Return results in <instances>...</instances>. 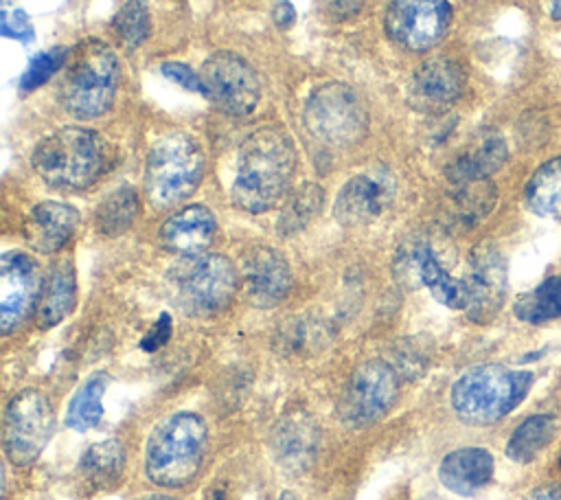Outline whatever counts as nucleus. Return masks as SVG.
<instances>
[{"mask_svg":"<svg viewBox=\"0 0 561 500\" xmlns=\"http://www.w3.org/2000/svg\"><path fill=\"white\" fill-rule=\"evenodd\" d=\"M296 149L278 127H259L243 140L230 186L234 206L267 213L287 195L296 173Z\"/></svg>","mask_w":561,"mask_h":500,"instance_id":"nucleus-1","label":"nucleus"},{"mask_svg":"<svg viewBox=\"0 0 561 500\" xmlns=\"http://www.w3.org/2000/svg\"><path fill=\"white\" fill-rule=\"evenodd\" d=\"M208 430L199 414L182 410L158 421L145 450V469L160 487H184L202 469Z\"/></svg>","mask_w":561,"mask_h":500,"instance_id":"nucleus-2","label":"nucleus"},{"mask_svg":"<svg viewBox=\"0 0 561 500\" xmlns=\"http://www.w3.org/2000/svg\"><path fill=\"white\" fill-rule=\"evenodd\" d=\"M31 162L46 184L79 191L94 184L105 171L107 145L92 129L64 127L35 145Z\"/></svg>","mask_w":561,"mask_h":500,"instance_id":"nucleus-3","label":"nucleus"},{"mask_svg":"<svg viewBox=\"0 0 561 500\" xmlns=\"http://www.w3.org/2000/svg\"><path fill=\"white\" fill-rule=\"evenodd\" d=\"M533 373L500 364L465 371L451 386L454 412L471 425H489L515 410L533 386Z\"/></svg>","mask_w":561,"mask_h":500,"instance_id":"nucleus-4","label":"nucleus"},{"mask_svg":"<svg viewBox=\"0 0 561 500\" xmlns=\"http://www.w3.org/2000/svg\"><path fill=\"white\" fill-rule=\"evenodd\" d=\"M121 68L116 55L107 44L88 39L75 48L59 88V101L75 118H99L112 107Z\"/></svg>","mask_w":561,"mask_h":500,"instance_id":"nucleus-5","label":"nucleus"},{"mask_svg":"<svg viewBox=\"0 0 561 500\" xmlns=\"http://www.w3.org/2000/svg\"><path fill=\"white\" fill-rule=\"evenodd\" d=\"M204 178V151L184 132L158 138L147 156L145 193L156 208H171L195 193Z\"/></svg>","mask_w":561,"mask_h":500,"instance_id":"nucleus-6","label":"nucleus"},{"mask_svg":"<svg viewBox=\"0 0 561 500\" xmlns=\"http://www.w3.org/2000/svg\"><path fill=\"white\" fill-rule=\"evenodd\" d=\"M169 287L184 314L213 316L232 303L239 289V272L224 254H191L171 268Z\"/></svg>","mask_w":561,"mask_h":500,"instance_id":"nucleus-7","label":"nucleus"},{"mask_svg":"<svg viewBox=\"0 0 561 500\" xmlns=\"http://www.w3.org/2000/svg\"><path fill=\"white\" fill-rule=\"evenodd\" d=\"M305 125L329 147H351L366 138L370 116L351 86L324 83L305 103Z\"/></svg>","mask_w":561,"mask_h":500,"instance_id":"nucleus-8","label":"nucleus"},{"mask_svg":"<svg viewBox=\"0 0 561 500\" xmlns=\"http://www.w3.org/2000/svg\"><path fill=\"white\" fill-rule=\"evenodd\" d=\"M55 428V414L42 390L24 388L4 408L2 443L4 454L15 465L33 463L46 447Z\"/></svg>","mask_w":561,"mask_h":500,"instance_id":"nucleus-9","label":"nucleus"},{"mask_svg":"<svg viewBox=\"0 0 561 500\" xmlns=\"http://www.w3.org/2000/svg\"><path fill=\"white\" fill-rule=\"evenodd\" d=\"M204 96H208L221 112L232 116H248L261 101V83L252 66L232 50L213 53L199 70Z\"/></svg>","mask_w":561,"mask_h":500,"instance_id":"nucleus-10","label":"nucleus"},{"mask_svg":"<svg viewBox=\"0 0 561 500\" xmlns=\"http://www.w3.org/2000/svg\"><path fill=\"white\" fill-rule=\"evenodd\" d=\"M399 393L397 371L379 360L364 362L348 377L337 412L340 419L351 428H362L386 414Z\"/></svg>","mask_w":561,"mask_h":500,"instance_id":"nucleus-11","label":"nucleus"},{"mask_svg":"<svg viewBox=\"0 0 561 500\" xmlns=\"http://www.w3.org/2000/svg\"><path fill=\"white\" fill-rule=\"evenodd\" d=\"M451 22L447 0H390L386 11L388 37L405 50H427L436 46Z\"/></svg>","mask_w":561,"mask_h":500,"instance_id":"nucleus-12","label":"nucleus"},{"mask_svg":"<svg viewBox=\"0 0 561 500\" xmlns=\"http://www.w3.org/2000/svg\"><path fill=\"white\" fill-rule=\"evenodd\" d=\"M42 272L35 259L20 250H9L0 259V331L18 329L42 296Z\"/></svg>","mask_w":561,"mask_h":500,"instance_id":"nucleus-13","label":"nucleus"},{"mask_svg":"<svg viewBox=\"0 0 561 500\" xmlns=\"http://www.w3.org/2000/svg\"><path fill=\"white\" fill-rule=\"evenodd\" d=\"M467 316L473 322H489L497 316L506 298V261L493 243H480L469 259Z\"/></svg>","mask_w":561,"mask_h":500,"instance_id":"nucleus-14","label":"nucleus"},{"mask_svg":"<svg viewBox=\"0 0 561 500\" xmlns=\"http://www.w3.org/2000/svg\"><path fill=\"white\" fill-rule=\"evenodd\" d=\"M394 197V180L386 169L362 171L340 189L333 215L342 226H362L377 219Z\"/></svg>","mask_w":561,"mask_h":500,"instance_id":"nucleus-15","label":"nucleus"},{"mask_svg":"<svg viewBox=\"0 0 561 500\" xmlns=\"http://www.w3.org/2000/svg\"><path fill=\"white\" fill-rule=\"evenodd\" d=\"M245 298L261 309L276 307L291 289V270L280 252L270 246H254L243 257Z\"/></svg>","mask_w":561,"mask_h":500,"instance_id":"nucleus-16","label":"nucleus"},{"mask_svg":"<svg viewBox=\"0 0 561 500\" xmlns=\"http://www.w3.org/2000/svg\"><path fill=\"white\" fill-rule=\"evenodd\" d=\"M462 90L465 72L447 57L423 61L410 79V101L423 112H445L460 99Z\"/></svg>","mask_w":561,"mask_h":500,"instance_id":"nucleus-17","label":"nucleus"},{"mask_svg":"<svg viewBox=\"0 0 561 500\" xmlns=\"http://www.w3.org/2000/svg\"><path fill=\"white\" fill-rule=\"evenodd\" d=\"M272 454L276 463L291 471L300 474L311 467L318 452V423L309 412L291 410L278 419L270 439Z\"/></svg>","mask_w":561,"mask_h":500,"instance_id":"nucleus-18","label":"nucleus"},{"mask_svg":"<svg viewBox=\"0 0 561 500\" xmlns=\"http://www.w3.org/2000/svg\"><path fill=\"white\" fill-rule=\"evenodd\" d=\"M79 226V211L64 202H39L33 206L24 221L26 243L42 252L53 254L61 250Z\"/></svg>","mask_w":561,"mask_h":500,"instance_id":"nucleus-19","label":"nucleus"},{"mask_svg":"<svg viewBox=\"0 0 561 500\" xmlns=\"http://www.w3.org/2000/svg\"><path fill=\"white\" fill-rule=\"evenodd\" d=\"M217 219L210 208L191 204L175 211L160 228V241L167 250L191 257L202 254L215 239Z\"/></svg>","mask_w":561,"mask_h":500,"instance_id":"nucleus-20","label":"nucleus"},{"mask_svg":"<svg viewBox=\"0 0 561 500\" xmlns=\"http://www.w3.org/2000/svg\"><path fill=\"white\" fill-rule=\"evenodd\" d=\"M493 456L484 447H460L449 452L438 465V480L458 496H473L493 478Z\"/></svg>","mask_w":561,"mask_h":500,"instance_id":"nucleus-21","label":"nucleus"},{"mask_svg":"<svg viewBox=\"0 0 561 500\" xmlns=\"http://www.w3.org/2000/svg\"><path fill=\"white\" fill-rule=\"evenodd\" d=\"M77 298V281L75 268L70 259H59L42 287V296L37 303V325L42 329L59 325L75 307Z\"/></svg>","mask_w":561,"mask_h":500,"instance_id":"nucleus-22","label":"nucleus"},{"mask_svg":"<svg viewBox=\"0 0 561 500\" xmlns=\"http://www.w3.org/2000/svg\"><path fill=\"white\" fill-rule=\"evenodd\" d=\"M412 268L419 281L432 292L438 303L449 309H467L469 296L465 279H454L430 246L423 243L412 250Z\"/></svg>","mask_w":561,"mask_h":500,"instance_id":"nucleus-23","label":"nucleus"},{"mask_svg":"<svg viewBox=\"0 0 561 500\" xmlns=\"http://www.w3.org/2000/svg\"><path fill=\"white\" fill-rule=\"evenodd\" d=\"M506 156H508V149H506V143L502 136H497V134L484 136L473 149L460 154L447 167V178L454 184L486 180L491 173H495L504 164Z\"/></svg>","mask_w":561,"mask_h":500,"instance_id":"nucleus-24","label":"nucleus"},{"mask_svg":"<svg viewBox=\"0 0 561 500\" xmlns=\"http://www.w3.org/2000/svg\"><path fill=\"white\" fill-rule=\"evenodd\" d=\"M123 467H125V450L114 439L90 445L79 461V471L83 480L99 489L114 485L121 478Z\"/></svg>","mask_w":561,"mask_h":500,"instance_id":"nucleus-25","label":"nucleus"},{"mask_svg":"<svg viewBox=\"0 0 561 500\" xmlns=\"http://www.w3.org/2000/svg\"><path fill=\"white\" fill-rule=\"evenodd\" d=\"M524 195L535 215L561 217V156L548 160L530 175Z\"/></svg>","mask_w":561,"mask_h":500,"instance_id":"nucleus-26","label":"nucleus"},{"mask_svg":"<svg viewBox=\"0 0 561 500\" xmlns=\"http://www.w3.org/2000/svg\"><path fill=\"white\" fill-rule=\"evenodd\" d=\"M138 211H140V202H138L136 189L129 184L118 186L110 195H105L96 206V213H94L96 230L105 237H118L134 224Z\"/></svg>","mask_w":561,"mask_h":500,"instance_id":"nucleus-27","label":"nucleus"},{"mask_svg":"<svg viewBox=\"0 0 561 500\" xmlns=\"http://www.w3.org/2000/svg\"><path fill=\"white\" fill-rule=\"evenodd\" d=\"M557 419L552 414H533L524 419L506 441V456L515 463H530L554 436Z\"/></svg>","mask_w":561,"mask_h":500,"instance_id":"nucleus-28","label":"nucleus"},{"mask_svg":"<svg viewBox=\"0 0 561 500\" xmlns=\"http://www.w3.org/2000/svg\"><path fill=\"white\" fill-rule=\"evenodd\" d=\"M324 206V191L316 182H302L283 204L278 217V232L294 235L309 226Z\"/></svg>","mask_w":561,"mask_h":500,"instance_id":"nucleus-29","label":"nucleus"},{"mask_svg":"<svg viewBox=\"0 0 561 500\" xmlns=\"http://www.w3.org/2000/svg\"><path fill=\"white\" fill-rule=\"evenodd\" d=\"M105 386H107V375L94 373L77 388V393L72 395L70 404H68V412H66V423L72 430L83 432V430L94 428L101 421V417H103L101 397L105 393Z\"/></svg>","mask_w":561,"mask_h":500,"instance_id":"nucleus-30","label":"nucleus"},{"mask_svg":"<svg viewBox=\"0 0 561 500\" xmlns=\"http://www.w3.org/2000/svg\"><path fill=\"white\" fill-rule=\"evenodd\" d=\"M515 316L530 325L559 318L561 316V276H548L535 289L522 294L515 303Z\"/></svg>","mask_w":561,"mask_h":500,"instance_id":"nucleus-31","label":"nucleus"},{"mask_svg":"<svg viewBox=\"0 0 561 500\" xmlns=\"http://www.w3.org/2000/svg\"><path fill=\"white\" fill-rule=\"evenodd\" d=\"M114 33L125 44L127 48L140 46L151 31V20H149V9L145 0H127L118 13L114 15Z\"/></svg>","mask_w":561,"mask_h":500,"instance_id":"nucleus-32","label":"nucleus"},{"mask_svg":"<svg viewBox=\"0 0 561 500\" xmlns=\"http://www.w3.org/2000/svg\"><path fill=\"white\" fill-rule=\"evenodd\" d=\"M493 202H495V191L486 180L458 184L456 215L465 226H471L493 208Z\"/></svg>","mask_w":561,"mask_h":500,"instance_id":"nucleus-33","label":"nucleus"},{"mask_svg":"<svg viewBox=\"0 0 561 500\" xmlns=\"http://www.w3.org/2000/svg\"><path fill=\"white\" fill-rule=\"evenodd\" d=\"M68 55H70V50L66 46H55V48L37 53L20 79V90L31 92V90H37L39 86H44L59 68L66 66Z\"/></svg>","mask_w":561,"mask_h":500,"instance_id":"nucleus-34","label":"nucleus"},{"mask_svg":"<svg viewBox=\"0 0 561 500\" xmlns=\"http://www.w3.org/2000/svg\"><path fill=\"white\" fill-rule=\"evenodd\" d=\"M162 75L169 77L171 81H175L178 86L191 90V92H197V94H206L204 92V83H202V77L195 75L186 64H180V61H167L160 66Z\"/></svg>","mask_w":561,"mask_h":500,"instance_id":"nucleus-35","label":"nucleus"},{"mask_svg":"<svg viewBox=\"0 0 561 500\" xmlns=\"http://www.w3.org/2000/svg\"><path fill=\"white\" fill-rule=\"evenodd\" d=\"M2 35L26 44L35 37V31H33L26 13L15 9V11H2Z\"/></svg>","mask_w":561,"mask_h":500,"instance_id":"nucleus-36","label":"nucleus"},{"mask_svg":"<svg viewBox=\"0 0 561 500\" xmlns=\"http://www.w3.org/2000/svg\"><path fill=\"white\" fill-rule=\"evenodd\" d=\"M171 316L169 314H160V318L151 325V329L145 333V338L140 340V349L142 351H158L160 346H164L171 338Z\"/></svg>","mask_w":561,"mask_h":500,"instance_id":"nucleus-37","label":"nucleus"},{"mask_svg":"<svg viewBox=\"0 0 561 500\" xmlns=\"http://www.w3.org/2000/svg\"><path fill=\"white\" fill-rule=\"evenodd\" d=\"M294 18H296L294 7H291L287 0L276 2V7H274V22H276V26L289 29V26L294 24Z\"/></svg>","mask_w":561,"mask_h":500,"instance_id":"nucleus-38","label":"nucleus"},{"mask_svg":"<svg viewBox=\"0 0 561 500\" xmlns=\"http://www.w3.org/2000/svg\"><path fill=\"white\" fill-rule=\"evenodd\" d=\"M526 500H561V487L559 485H548L537 491H533Z\"/></svg>","mask_w":561,"mask_h":500,"instance_id":"nucleus-39","label":"nucleus"},{"mask_svg":"<svg viewBox=\"0 0 561 500\" xmlns=\"http://www.w3.org/2000/svg\"><path fill=\"white\" fill-rule=\"evenodd\" d=\"M550 4V18L561 20V0H548Z\"/></svg>","mask_w":561,"mask_h":500,"instance_id":"nucleus-40","label":"nucleus"},{"mask_svg":"<svg viewBox=\"0 0 561 500\" xmlns=\"http://www.w3.org/2000/svg\"><path fill=\"white\" fill-rule=\"evenodd\" d=\"M138 500H175V498H171V496H160V493H149V496H142V498H138Z\"/></svg>","mask_w":561,"mask_h":500,"instance_id":"nucleus-41","label":"nucleus"},{"mask_svg":"<svg viewBox=\"0 0 561 500\" xmlns=\"http://www.w3.org/2000/svg\"><path fill=\"white\" fill-rule=\"evenodd\" d=\"M278 500H296V496L291 491H285V493H280Z\"/></svg>","mask_w":561,"mask_h":500,"instance_id":"nucleus-42","label":"nucleus"},{"mask_svg":"<svg viewBox=\"0 0 561 500\" xmlns=\"http://www.w3.org/2000/svg\"><path fill=\"white\" fill-rule=\"evenodd\" d=\"M559 469H561V454H559Z\"/></svg>","mask_w":561,"mask_h":500,"instance_id":"nucleus-43","label":"nucleus"}]
</instances>
